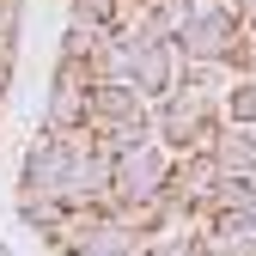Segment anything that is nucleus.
I'll return each mask as SVG.
<instances>
[{
	"label": "nucleus",
	"instance_id": "1",
	"mask_svg": "<svg viewBox=\"0 0 256 256\" xmlns=\"http://www.w3.org/2000/svg\"><path fill=\"white\" fill-rule=\"evenodd\" d=\"M220 128H226V110H220V98H208V92L177 86L171 98L152 104V140H165L177 158L183 152H208L220 140Z\"/></svg>",
	"mask_w": 256,
	"mask_h": 256
},
{
	"label": "nucleus",
	"instance_id": "11",
	"mask_svg": "<svg viewBox=\"0 0 256 256\" xmlns=\"http://www.w3.org/2000/svg\"><path fill=\"white\" fill-rule=\"evenodd\" d=\"M189 6H208V0H189Z\"/></svg>",
	"mask_w": 256,
	"mask_h": 256
},
{
	"label": "nucleus",
	"instance_id": "3",
	"mask_svg": "<svg viewBox=\"0 0 256 256\" xmlns=\"http://www.w3.org/2000/svg\"><path fill=\"white\" fill-rule=\"evenodd\" d=\"M171 171H177V152L165 140H140L134 152L116 158V202H158L171 189Z\"/></svg>",
	"mask_w": 256,
	"mask_h": 256
},
{
	"label": "nucleus",
	"instance_id": "8",
	"mask_svg": "<svg viewBox=\"0 0 256 256\" xmlns=\"http://www.w3.org/2000/svg\"><path fill=\"white\" fill-rule=\"evenodd\" d=\"M146 256H208V232H202V226H177V232H165V238H152Z\"/></svg>",
	"mask_w": 256,
	"mask_h": 256
},
{
	"label": "nucleus",
	"instance_id": "9",
	"mask_svg": "<svg viewBox=\"0 0 256 256\" xmlns=\"http://www.w3.org/2000/svg\"><path fill=\"white\" fill-rule=\"evenodd\" d=\"M220 110H226L232 128H256V80H232L226 98H220Z\"/></svg>",
	"mask_w": 256,
	"mask_h": 256
},
{
	"label": "nucleus",
	"instance_id": "5",
	"mask_svg": "<svg viewBox=\"0 0 256 256\" xmlns=\"http://www.w3.org/2000/svg\"><path fill=\"white\" fill-rule=\"evenodd\" d=\"M37 128H49V134H80V128H92V92H49Z\"/></svg>",
	"mask_w": 256,
	"mask_h": 256
},
{
	"label": "nucleus",
	"instance_id": "4",
	"mask_svg": "<svg viewBox=\"0 0 256 256\" xmlns=\"http://www.w3.org/2000/svg\"><path fill=\"white\" fill-rule=\"evenodd\" d=\"M134 122H152V104L134 86H92V128L98 134H116V128H134Z\"/></svg>",
	"mask_w": 256,
	"mask_h": 256
},
{
	"label": "nucleus",
	"instance_id": "12",
	"mask_svg": "<svg viewBox=\"0 0 256 256\" xmlns=\"http://www.w3.org/2000/svg\"><path fill=\"white\" fill-rule=\"evenodd\" d=\"M0 256H6V250H0Z\"/></svg>",
	"mask_w": 256,
	"mask_h": 256
},
{
	"label": "nucleus",
	"instance_id": "10",
	"mask_svg": "<svg viewBox=\"0 0 256 256\" xmlns=\"http://www.w3.org/2000/svg\"><path fill=\"white\" fill-rule=\"evenodd\" d=\"M98 80H92V61L80 55H55V74H49V92H92Z\"/></svg>",
	"mask_w": 256,
	"mask_h": 256
},
{
	"label": "nucleus",
	"instance_id": "7",
	"mask_svg": "<svg viewBox=\"0 0 256 256\" xmlns=\"http://www.w3.org/2000/svg\"><path fill=\"white\" fill-rule=\"evenodd\" d=\"M68 24H92V30H122V0H68Z\"/></svg>",
	"mask_w": 256,
	"mask_h": 256
},
{
	"label": "nucleus",
	"instance_id": "2",
	"mask_svg": "<svg viewBox=\"0 0 256 256\" xmlns=\"http://www.w3.org/2000/svg\"><path fill=\"white\" fill-rule=\"evenodd\" d=\"M68 171H74V146L37 128L24 146V165H18V196H37V202H68Z\"/></svg>",
	"mask_w": 256,
	"mask_h": 256
},
{
	"label": "nucleus",
	"instance_id": "6",
	"mask_svg": "<svg viewBox=\"0 0 256 256\" xmlns=\"http://www.w3.org/2000/svg\"><path fill=\"white\" fill-rule=\"evenodd\" d=\"M220 158V171H232V177H256V128H220V140L208 146Z\"/></svg>",
	"mask_w": 256,
	"mask_h": 256
}]
</instances>
